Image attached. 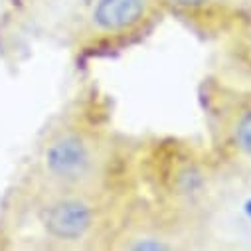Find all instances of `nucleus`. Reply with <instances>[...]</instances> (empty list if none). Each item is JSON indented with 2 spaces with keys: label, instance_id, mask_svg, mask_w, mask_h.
<instances>
[{
  "label": "nucleus",
  "instance_id": "nucleus-1",
  "mask_svg": "<svg viewBox=\"0 0 251 251\" xmlns=\"http://www.w3.org/2000/svg\"><path fill=\"white\" fill-rule=\"evenodd\" d=\"M113 131L87 113L64 117L36 151L34 188L77 192H121L127 162Z\"/></svg>",
  "mask_w": 251,
  "mask_h": 251
},
{
  "label": "nucleus",
  "instance_id": "nucleus-2",
  "mask_svg": "<svg viewBox=\"0 0 251 251\" xmlns=\"http://www.w3.org/2000/svg\"><path fill=\"white\" fill-rule=\"evenodd\" d=\"M135 170L158 206L212 222L222 204L226 172L210 149L190 141H158L135 156Z\"/></svg>",
  "mask_w": 251,
  "mask_h": 251
},
{
  "label": "nucleus",
  "instance_id": "nucleus-3",
  "mask_svg": "<svg viewBox=\"0 0 251 251\" xmlns=\"http://www.w3.org/2000/svg\"><path fill=\"white\" fill-rule=\"evenodd\" d=\"M32 216L42 239L55 249H105L127 194L34 188Z\"/></svg>",
  "mask_w": 251,
  "mask_h": 251
},
{
  "label": "nucleus",
  "instance_id": "nucleus-4",
  "mask_svg": "<svg viewBox=\"0 0 251 251\" xmlns=\"http://www.w3.org/2000/svg\"><path fill=\"white\" fill-rule=\"evenodd\" d=\"M212 241V222L184 216L149 198L129 200L107 239V251H194Z\"/></svg>",
  "mask_w": 251,
  "mask_h": 251
},
{
  "label": "nucleus",
  "instance_id": "nucleus-5",
  "mask_svg": "<svg viewBox=\"0 0 251 251\" xmlns=\"http://www.w3.org/2000/svg\"><path fill=\"white\" fill-rule=\"evenodd\" d=\"M162 16L158 0H79L68 20V42L79 53L117 50L147 34Z\"/></svg>",
  "mask_w": 251,
  "mask_h": 251
},
{
  "label": "nucleus",
  "instance_id": "nucleus-6",
  "mask_svg": "<svg viewBox=\"0 0 251 251\" xmlns=\"http://www.w3.org/2000/svg\"><path fill=\"white\" fill-rule=\"evenodd\" d=\"M210 151L229 176L251 180V89L210 75L202 93Z\"/></svg>",
  "mask_w": 251,
  "mask_h": 251
},
{
  "label": "nucleus",
  "instance_id": "nucleus-7",
  "mask_svg": "<svg viewBox=\"0 0 251 251\" xmlns=\"http://www.w3.org/2000/svg\"><path fill=\"white\" fill-rule=\"evenodd\" d=\"M166 14H174L226 34L229 28L251 16V0H158Z\"/></svg>",
  "mask_w": 251,
  "mask_h": 251
},
{
  "label": "nucleus",
  "instance_id": "nucleus-8",
  "mask_svg": "<svg viewBox=\"0 0 251 251\" xmlns=\"http://www.w3.org/2000/svg\"><path fill=\"white\" fill-rule=\"evenodd\" d=\"M212 75L251 89V16L222 34Z\"/></svg>",
  "mask_w": 251,
  "mask_h": 251
}]
</instances>
